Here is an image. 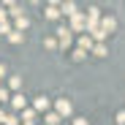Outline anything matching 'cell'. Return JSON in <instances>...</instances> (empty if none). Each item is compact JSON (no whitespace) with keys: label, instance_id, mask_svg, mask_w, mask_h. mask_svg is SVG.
<instances>
[{"label":"cell","instance_id":"obj_18","mask_svg":"<svg viewBox=\"0 0 125 125\" xmlns=\"http://www.w3.org/2000/svg\"><path fill=\"white\" fill-rule=\"evenodd\" d=\"M16 122H19V120H16L14 114H6V125H16Z\"/></svg>","mask_w":125,"mask_h":125},{"label":"cell","instance_id":"obj_15","mask_svg":"<svg viewBox=\"0 0 125 125\" xmlns=\"http://www.w3.org/2000/svg\"><path fill=\"white\" fill-rule=\"evenodd\" d=\"M11 87L19 90V87H22V79H19V76H11Z\"/></svg>","mask_w":125,"mask_h":125},{"label":"cell","instance_id":"obj_19","mask_svg":"<svg viewBox=\"0 0 125 125\" xmlns=\"http://www.w3.org/2000/svg\"><path fill=\"white\" fill-rule=\"evenodd\" d=\"M117 122H120V125H125V109H122V112L117 114Z\"/></svg>","mask_w":125,"mask_h":125},{"label":"cell","instance_id":"obj_16","mask_svg":"<svg viewBox=\"0 0 125 125\" xmlns=\"http://www.w3.org/2000/svg\"><path fill=\"white\" fill-rule=\"evenodd\" d=\"M44 46H46V49H54V46H57V41H54V38H46V41H44Z\"/></svg>","mask_w":125,"mask_h":125},{"label":"cell","instance_id":"obj_10","mask_svg":"<svg viewBox=\"0 0 125 125\" xmlns=\"http://www.w3.org/2000/svg\"><path fill=\"white\" fill-rule=\"evenodd\" d=\"M27 25H30V19H27V16H19V19H16V27H19V33H22Z\"/></svg>","mask_w":125,"mask_h":125},{"label":"cell","instance_id":"obj_4","mask_svg":"<svg viewBox=\"0 0 125 125\" xmlns=\"http://www.w3.org/2000/svg\"><path fill=\"white\" fill-rule=\"evenodd\" d=\"M62 14H65V16H71V19H73V16H76L79 11H76V6H73V3H62Z\"/></svg>","mask_w":125,"mask_h":125},{"label":"cell","instance_id":"obj_22","mask_svg":"<svg viewBox=\"0 0 125 125\" xmlns=\"http://www.w3.org/2000/svg\"><path fill=\"white\" fill-rule=\"evenodd\" d=\"M73 125H87V120H76V122H73Z\"/></svg>","mask_w":125,"mask_h":125},{"label":"cell","instance_id":"obj_11","mask_svg":"<svg viewBox=\"0 0 125 125\" xmlns=\"http://www.w3.org/2000/svg\"><path fill=\"white\" fill-rule=\"evenodd\" d=\"M57 16H60L57 6H49V8H46V19H57Z\"/></svg>","mask_w":125,"mask_h":125},{"label":"cell","instance_id":"obj_14","mask_svg":"<svg viewBox=\"0 0 125 125\" xmlns=\"http://www.w3.org/2000/svg\"><path fill=\"white\" fill-rule=\"evenodd\" d=\"M60 122V114H46V125H57Z\"/></svg>","mask_w":125,"mask_h":125},{"label":"cell","instance_id":"obj_23","mask_svg":"<svg viewBox=\"0 0 125 125\" xmlns=\"http://www.w3.org/2000/svg\"><path fill=\"white\" fill-rule=\"evenodd\" d=\"M25 125H33V122H25Z\"/></svg>","mask_w":125,"mask_h":125},{"label":"cell","instance_id":"obj_3","mask_svg":"<svg viewBox=\"0 0 125 125\" xmlns=\"http://www.w3.org/2000/svg\"><path fill=\"white\" fill-rule=\"evenodd\" d=\"M114 27H117V19H114V16H103V30L112 33Z\"/></svg>","mask_w":125,"mask_h":125},{"label":"cell","instance_id":"obj_5","mask_svg":"<svg viewBox=\"0 0 125 125\" xmlns=\"http://www.w3.org/2000/svg\"><path fill=\"white\" fill-rule=\"evenodd\" d=\"M87 16H90V30H95V25H98V8H90Z\"/></svg>","mask_w":125,"mask_h":125},{"label":"cell","instance_id":"obj_17","mask_svg":"<svg viewBox=\"0 0 125 125\" xmlns=\"http://www.w3.org/2000/svg\"><path fill=\"white\" fill-rule=\"evenodd\" d=\"M84 54H87L84 49H76V52H73V60H84Z\"/></svg>","mask_w":125,"mask_h":125},{"label":"cell","instance_id":"obj_2","mask_svg":"<svg viewBox=\"0 0 125 125\" xmlns=\"http://www.w3.org/2000/svg\"><path fill=\"white\" fill-rule=\"evenodd\" d=\"M57 112H60V114H71V101L60 98V101H57Z\"/></svg>","mask_w":125,"mask_h":125},{"label":"cell","instance_id":"obj_9","mask_svg":"<svg viewBox=\"0 0 125 125\" xmlns=\"http://www.w3.org/2000/svg\"><path fill=\"white\" fill-rule=\"evenodd\" d=\"M8 38H11V44H22V41H25V35L19 33V30H14V33H11Z\"/></svg>","mask_w":125,"mask_h":125},{"label":"cell","instance_id":"obj_12","mask_svg":"<svg viewBox=\"0 0 125 125\" xmlns=\"http://www.w3.org/2000/svg\"><path fill=\"white\" fill-rule=\"evenodd\" d=\"M25 106V95H14V109H22Z\"/></svg>","mask_w":125,"mask_h":125},{"label":"cell","instance_id":"obj_20","mask_svg":"<svg viewBox=\"0 0 125 125\" xmlns=\"http://www.w3.org/2000/svg\"><path fill=\"white\" fill-rule=\"evenodd\" d=\"M3 101H8V93H6L3 87H0V103H3Z\"/></svg>","mask_w":125,"mask_h":125},{"label":"cell","instance_id":"obj_6","mask_svg":"<svg viewBox=\"0 0 125 125\" xmlns=\"http://www.w3.org/2000/svg\"><path fill=\"white\" fill-rule=\"evenodd\" d=\"M90 46H93V38L90 35H82L79 38V49H90Z\"/></svg>","mask_w":125,"mask_h":125},{"label":"cell","instance_id":"obj_8","mask_svg":"<svg viewBox=\"0 0 125 125\" xmlns=\"http://www.w3.org/2000/svg\"><path fill=\"white\" fill-rule=\"evenodd\" d=\"M46 106H49V98L38 95V98H35V109H46Z\"/></svg>","mask_w":125,"mask_h":125},{"label":"cell","instance_id":"obj_7","mask_svg":"<svg viewBox=\"0 0 125 125\" xmlns=\"http://www.w3.org/2000/svg\"><path fill=\"white\" fill-rule=\"evenodd\" d=\"M71 25H73L76 30H82V27H84V16H82V14H76V16L71 19Z\"/></svg>","mask_w":125,"mask_h":125},{"label":"cell","instance_id":"obj_1","mask_svg":"<svg viewBox=\"0 0 125 125\" xmlns=\"http://www.w3.org/2000/svg\"><path fill=\"white\" fill-rule=\"evenodd\" d=\"M57 38H60V46H62V49L71 46V30H68V27H57Z\"/></svg>","mask_w":125,"mask_h":125},{"label":"cell","instance_id":"obj_13","mask_svg":"<svg viewBox=\"0 0 125 125\" xmlns=\"http://www.w3.org/2000/svg\"><path fill=\"white\" fill-rule=\"evenodd\" d=\"M93 52H95L98 57H103V54H106V46H103V44H95V46H93Z\"/></svg>","mask_w":125,"mask_h":125},{"label":"cell","instance_id":"obj_21","mask_svg":"<svg viewBox=\"0 0 125 125\" xmlns=\"http://www.w3.org/2000/svg\"><path fill=\"white\" fill-rule=\"evenodd\" d=\"M6 76V65H0V79H3Z\"/></svg>","mask_w":125,"mask_h":125}]
</instances>
